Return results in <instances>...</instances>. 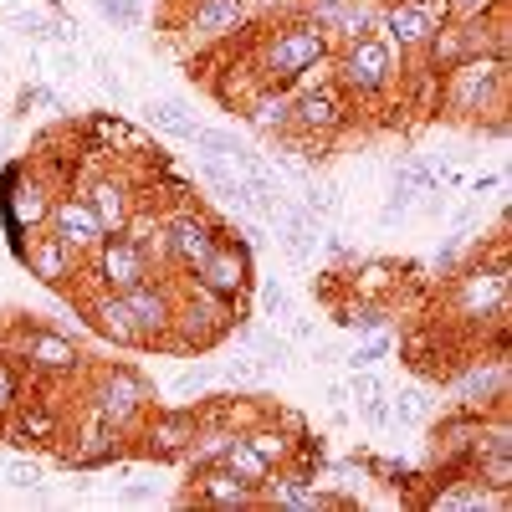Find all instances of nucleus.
Here are the masks:
<instances>
[{"instance_id": "obj_28", "label": "nucleus", "mask_w": 512, "mask_h": 512, "mask_svg": "<svg viewBox=\"0 0 512 512\" xmlns=\"http://www.w3.org/2000/svg\"><path fill=\"white\" fill-rule=\"evenodd\" d=\"M344 323L359 328V333H379V328H384V308H354Z\"/></svg>"}, {"instance_id": "obj_10", "label": "nucleus", "mask_w": 512, "mask_h": 512, "mask_svg": "<svg viewBox=\"0 0 512 512\" xmlns=\"http://www.w3.org/2000/svg\"><path fill=\"white\" fill-rule=\"evenodd\" d=\"M195 277H200V287L205 292H216V297H236L241 287H246V256L236 251V246H216L205 256V262L195 267Z\"/></svg>"}, {"instance_id": "obj_24", "label": "nucleus", "mask_w": 512, "mask_h": 512, "mask_svg": "<svg viewBox=\"0 0 512 512\" xmlns=\"http://www.w3.org/2000/svg\"><path fill=\"white\" fill-rule=\"evenodd\" d=\"M190 139H195V149H205L210 159H236V154L246 149V144H236V134H226V128H200V123H195Z\"/></svg>"}, {"instance_id": "obj_32", "label": "nucleus", "mask_w": 512, "mask_h": 512, "mask_svg": "<svg viewBox=\"0 0 512 512\" xmlns=\"http://www.w3.org/2000/svg\"><path fill=\"white\" fill-rule=\"evenodd\" d=\"M451 11H461V16H487V6L492 0H446Z\"/></svg>"}, {"instance_id": "obj_19", "label": "nucleus", "mask_w": 512, "mask_h": 512, "mask_svg": "<svg viewBox=\"0 0 512 512\" xmlns=\"http://www.w3.org/2000/svg\"><path fill=\"white\" fill-rule=\"evenodd\" d=\"M88 205H93V216H98L103 231H123L128 226V190L118 180H98L88 190Z\"/></svg>"}, {"instance_id": "obj_2", "label": "nucleus", "mask_w": 512, "mask_h": 512, "mask_svg": "<svg viewBox=\"0 0 512 512\" xmlns=\"http://www.w3.org/2000/svg\"><path fill=\"white\" fill-rule=\"evenodd\" d=\"M323 52H328V41H323L318 26H282V31L272 36V47H267V72H272L277 82L303 77V72H313V67L323 62Z\"/></svg>"}, {"instance_id": "obj_30", "label": "nucleus", "mask_w": 512, "mask_h": 512, "mask_svg": "<svg viewBox=\"0 0 512 512\" xmlns=\"http://www.w3.org/2000/svg\"><path fill=\"white\" fill-rule=\"evenodd\" d=\"M6 410H16V374H11V364H0V415Z\"/></svg>"}, {"instance_id": "obj_5", "label": "nucleus", "mask_w": 512, "mask_h": 512, "mask_svg": "<svg viewBox=\"0 0 512 512\" xmlns=\"http://www.w3.org/2000/svg\"><path fill=\"white\" fill-rule=\"evenodd\" d=\"M98 251H103V277H108L113 292H128V287H139L149 277V256H144V246L134 236L113 231V236H103Z\"/></svg>"}, {"instance_id": "obj_3", "label": "nucleus", "mask_w": 512, "mask_h": 512, "mask_svg": "<svg viewBox=\"0 0 512 512\" xmlns=\"http://www.w3.org/2000/svg\"><path fill=\"white\" fill-rule=\"evenodd\" d=\"M390 77H395V57H390V47H384L379 36L349 41L344 62H338V82H344V88H354V93H379Z\"/></svg>"}, {"instance_id": "obj_21", "label": "nucleus", "mask_w": 512, "mask_h": 512, "mask_svg": "<svg viewBox=\"0 0 512 512\" xmlns=\"http://www.w3.org/2000/svg\"><path fill=\"white\" fill-rule=\"evenodd\" d=\"M144 113H149V123H159L164 134H175V139H190V134H195L190 108H185V103H175V98H154Z\"/></svg>"}, {"instance_id": "obj_16", "label": "nucleus", "mask_w": 512, "mask_h": 512, "mask_svg": "<svg viewBox=\"0 0 512 512\" xmlns=\"http://www.w3.org/2000/svg\"><path fill=\"white\" fill-rule=\"evenodd\" d=\"M93 328H98L103 338H113V344H144V333H139L134 313H128L123 292H108V297H98V303H93Z\"/></svg>"}, {"instance_id": "obj_1", "label": "nucleus", "mask_w": 512, "mask_h": 512, "mask_svg": "<svg viewBox=\"0 0 512 512\" xmlns=\"http://www.w3.org/2000/svg\"><path fill=\"white\" fill-rule=\"evenodd\" d=\"M451 77H446V103L456 108V113H482V108H492V98L502 93V82H507V62L502 57H466V62H456V67H446Z\"/></svg>"}, {"instance_id": "obj_22", "label": "nucleus", "mask_w": 512, "mask_h": 512, "mask_svg": "<svg viewBox=\"0 0 512 512\" xmlns=\"http://www.w3.org/2000/svg\"><path fill=\"white\" fill-rule=\"evenodd\" d=\"M11 216H16V226H41V221L52 216L47 190H41V185H16V195H11Z\"/></svg>"}, {"instance_id": "obj_33", "label": "nucleus", "mask_w": 512, "mask_h": 512, "mask_svg": "<svg viewBox=\"0 0 512 512\" xmlns=\"http://www.w3.org/2000/svg\"><path fill=\"white\" fill-rule=\"evenodd\" d=\"M262 308H267V313H287V292H282V287H267V292H262Z\"/></svg>"}, {"instance_id": "obj_27", "label": "nucleus", "mask_w": 512, "mask_h": 512, "mask_svg": "<svg viewBox=\"0 0 512 512\" xmlns=\"http://www.w3.org/2000/svg\"><path fill=\"white\" fill-rule=\"evenodd\" d=\"M98 11H103L108 21H118V26H134V21H139V6H134V0H98Z\"/></svg>"}, {"instance_id": "obj_31", "label": "nucleus", "mask_w": 512, "mask_h": 512, "mask_svg": "<svg viewBox=\"0 0 512 512\" xmlns=\"http://www.w3.org/2000/svg\"><path fill=\"white\" fill-rule=\"evenodd\" d=\"M205 384H210V369H185V374L175 379V390H180V395H195V390H205Z\"/></svg>"}, {"instance_id": "obj_13", "label": "nucleus", "mask_w": 512, "mask_h": 512, "mask_svg": "<svg viewBox=\"0 0 512 512\" xmlns=\"http://www.w3.org/2000/svg\"><path fill=\"white\" fill-rule=\"evenodd\" d=\"M344 123V108H338V98H333V88H318V93H303L292 103V128L297 134H333V128Z\"/></svg>"}, {"instance_id": "obj_26", "label": "nucleus", "mask_w": 512, "mask_h": 512, "mask_svg": "<svg viewBox=\"0 0 512 512\" xmlns=\"http://www.w3.org/2000/svg\"><path fill=\"white\" fill-rule=\"evenodd\" d=\"M52 431H57V420H52L47 410H26V415H21V436H41V441H47Z\"/></svg>"}, {"instance_id": "obj_23", "label": "nucleus", "mask_w": 512, "mask_h": 512, "mask_svg": "<svg viewBox=\"0 0 512 512\" xmlns=\"http://www.w3.org/2000/svg\"><path fill=\"white\" fill-rule=\"evenodd\" d=\"M267 487V482H262ZM262 502H277V507H328V497L323 492H313L308 482H272L267 492H256Z\"/></svg>"}, {"instance_id": "obj_17", "label": "nucleus", "mask_w": 512, "mask_h": 512, "mask_svg": "<svg viewBox=\"0 0 512 512\" xmlns=\"http://www.w3.org/2000/svg\"><path fill=\"white\" fill-rule=\"evenodd\" d=\"M26 262H31V272L47 282V287H62L67 272H72V251H67L57 236H36L31 251H26Z\"/></svg>"}, {"instance_id": "obj_18", "label": "nucleus", "mask_w": 512, "mask_h": 512, "mask_svg": "<svg viewBox=\"0 0 512 512\" xmlns=\"http://www.w3.org/2000/svg\"><path fill=\"white\" fill-rule=\"evenodd\" d=\"M195 431H200L195 410H164L154 420V456H180L195 441Z\"/></svg>"}, {"instance_id": "obj_20", "label": "nucleus", "mask_w": 512, "mask_h": 512, "mask_svg": "<svg viewBox=\"0 0 512 512\" xmlns=\"http://www.w3.org/2000/svg\"><path fill=\"white\" fill-rule=\"evenodd\" d=\"M221 466H226L231 477H241L246 487H256V492H262V482H267V472H272V461H262V456L251 451V441H236V436H231V446L221 451Z\"/></svg>"}, {"instance_id": "obj_12", "label": "nucleus", "mask_w": 512, "mask_h": 512, "mask_svg": "<svg viewBox=\"0 0 512 512\" xmlns=\"http://www.w3.org/2000/svg\"><path fill=\"white\" fill-rule=\"evenodd\" d=\"M195 497H200V502H210V507H251V502H262V497H256V487H246L241 477H231L221 461H210L205 472H200Z\"/></svg>"}, {"instance_id": "obj_14", "label": "nucleus", "mask_w": 512, "mask_h": 512, "mask_svg": "<svg viewBox=\"0 0 512 512\" xmlns=\"http://www.w3.org/2000/svg\"><path fill=\"white\" fill-rule=\"evenodd\" d=\"M461 308H466V313L507 308V267L497 262L492 272H466V277H461Z\"/></svg>"}, {"instance_id": "obj_8", "label": "nucleus", "mask_w": 512, "mask_h": 512, "mask_svg": "<svg viewBox=\"0 0 512 512\" xmlns=\"http://www.w3.org/2000/svg\"><path fill=\"white\" fill-rule=\"evenodd\" d=\"M144 400H149V390L128 374V369H113L108 379H103V395H98V415L113 425V431H123L128 420H134L139 410H144Z\"/></svg>"}, {"instance_id": "obj_7", "label": "nucleus", "mask_w": 512, "mask_h": 512, "mask_svg": "<svg viewBox=\"0 0 512 512\" xmlns=\"http://www.w3.org/2000/svg\"><path fill=\"white\" fill-rule=\"evenodd\" d=\"M164 246H169V256H175L180 267L195 272L221 241H216V226H210V221H200V216H180V221H169V226H164Z\"/></svg>"}, {"instance_id": "obj_6", "label": "nucleus", "mask_w": 512, "mask_h": 512, "mask_svg": "<svg viewBox=\"0 0 512 512\" xmlns=\"http://www.w3.org/2000/svg\"><path fill=\"white\" fill-rule=\"evenodd\" d=\"M379 26L390 31V41H400V52H410V47H425V41L436 36L441 16H436V6H425V0H395V6L379 16Z\"/></svg>"}, {"instance_id": "obj_11", "label": "nucleus", "mask_w": 512, "mask_h": 512, "mask_svg": "<svg viewBox=\"0 0 512 512\" xmlns=\"http://www.w3.org/2000/svg\"><path fill=\"white\" fill-rule=\"evenodd\" d=\"M123 303H128V313H134V323H139V333H144V344H149V338H164L169 323H175V308H169V297H164L159 287H149V282L128 287V292H123Z\"/></svg>"}, {"instance_id": "obj_4", "label": "nucleus", "mask_w": 512, "mask_h": 512, "mask_svg": "<svg viewBox=\"0 0 512 512\" xmlns=\"http://www.w3.org/2000/svg\"><path fill=\"white\" fill-rule=\"evenodd\" d=\"M47 221H52V236H57L72 256H77V251H98L103 236H108V231L98 226V216H93L88 200H57Z\"/></svg>"}, {"instance_id": "obj_9", "label": "nucleus", "mask_w": 512, "mask_h": 512, "mask_svg": "<svg viewBox=\"0 0 512 512\" xmlns=\"http://www.w3.org/2000/svg\"><path fill=\"white\" fill-rule=\"evenodd\" d=\"M241 21H246V0H200L185 21V31H190V41H221Z\"/></svg>"}, {"instance_id": "obj_29", "label": "nucleus", "mask_w": 512, "mask_h": 512, "mask_svg": "<svg viewBox=\"0 0 512 512\" xmlns=\"http://www.w3.org/2000/svg\"><path fill=\"white\" fill-rule=\"evenodd\" d=\"M6 482H11V487H31V482H41V472H36L31 461H11V466H6Z\"/></svg>"}, {"instance_id": "obj_15", "label": "nucleus", "mask_w": 512, "mask_h": 512, "mask_svg": "<svg viewBox=\"0 0 512 512\" xmlns=\"http://www.w3.org/2000/svg\"><path fill=\"white\" fill-rule=\"evenodd\" d=\"M26 359H31L36 369H47V374H72L82 354H77V344H67L62 333L36 328V333H26Z\"/></svg>"}, {"instance_id": "obj_25", "label": "nucleus", "mask_w": 512, "mask_h": 512, "mask_svg": "<svg viewBox=\"0 0 512 512\" xmlns=\"http://www.w3.org/2000/svg\"><path fill=\"white\" fill-rule=\"evenodd\" d=\"M246 441H251V451H256V456H262V461H282V456L292 451L282 431H256V436H246Z\"/></svg>"}]
</instances>
